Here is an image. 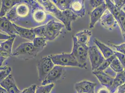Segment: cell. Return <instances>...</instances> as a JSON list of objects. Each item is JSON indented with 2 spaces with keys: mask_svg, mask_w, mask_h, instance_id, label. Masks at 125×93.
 <instances>
[{
  "mask_svg": "<svg viewBox=\"0 0 125 93\" xmlns=\"http://www.w3.org/2000/svg\"><path fill=\"white\" fill-rule=\"evenodd\" d=\"M37 1L43 7L45 11L61 21L68 31H71V23L78 18L70 10L62 11L59 10L52 0H39Z\"/></svg>",
  "mask_w": 125,
  "mask_h": 93,
  "instance_id": "6da1fadb",
  "label": "cell"
},
{
  "mask_svg": "<svg viewBox=\"0 0 125 93\" xmlns=\"http://www.w3.org/2000/svg\"><path fill=\"white\" fill-rule=\"evenodd\" d=\"M64 27V25L62 23L52 20L45 25L33 29L36 37H42L47 41H51L54 40L60 34Z\"/></svg>",
  "mask_w": 125,
  "mask_h": 93,
  "instance_id": "7a4b0ae2",
  "label": "cell"
},
{
  "mask_svg": "<svg viewBox=\"0 0 125 93\" xmlns=\"http://www.w3.org/2000/svg\"><path fill=\"white\" fill-rule=\"evenodd\" d=\"M42 50L35 47L32 42L22 43L12 53V56L28 60L36 57Z\"/></svg>",
  "mask_w": 125,
  "mask_h": 93,
  "instance_id": "3957f363",
  "label": "cell"
},
{
  "mask_svg": "<svg viewBox=\"0 0 125 93\" xmlns=\"http://www.w3.org/2000/svg\"><path fill=\"white\" fill-rule=\"evenodd\" d=\"M49 56L55 65L62 67H74L83 68L72 53H63L57 55H51Z\"/></svg>",
  "mask_w": 125,
  "mask_h": 93,
  "instance_id": "277c9868",
  "label": "cell"
},
{
  "mask_svg": "<svg viewBox=\"0 0 125 93\" xmlns=\"http://www.w3.org/2000/svg\"><path fill=\"white\" fill-rule=\"evenodd\" d=\"M73 46L72 54L76 58L83 68L87 69V60L88 55L89 47L87 45L79 43L77 39L73 36Z\"/></svg>",
  "mask_w": 125,
  "mask_h": 93,
  "instance_id": "5b68a950",
  "label": "cell"
},
{
  "mask_svg": "<svg viewBox=\"0 0 125 93\" xmlns=\"http://www.w3.org/2000/svg\"><path fill=\"white\" fill-rule=\"evenodd\" d=\"M107 9L114 16L121 30L122 36L125 40V12L115 6L112 0H105Z\"/></svg>",
  "mask_w": 125,
  "mask_h": 93,
  "instance_id": "8992f818",
  "label": "cell"
},
{
  "mask_svg": "<svg viewBox=\"0 0 125 93\" xmlns=\"http://www.w3.org/2000/svg\"><path fill=\"white\" fill-rule=\"evenodd\" d=\"M54 66L55 65L49 56L42 57L37 66L39 80L43 82Z\"/></svg>",
  "mask_w": 125,
  "mask_h": 93,
  "instance_id": "52a82bcc",
  "label": "cell"
},
{
  "mask_svg": "<svg viewBox=\"0 0 125 93\" xmlns=\"http://www.w3.org/2000/svg\"><path fill=\"white\" fill-rule=\"evenodd\" d=\"M88 56L93 71L97 70L105 60L103 55L95 45L89 47Z\"/></svg>",
  "mask_w": 125,
  "mask_h": 93,
  "instance_id": "ba28073f",
  "label": "cell"
},
{
  "mask_svg": "<svg viewBox=\"0 0 125 93\" xmlns=\"http://www.w3.org/2000/svg\"><path fill=\"white\" fill-rule=\"evenodd\" d=\"M24 1L25 0H22L20 3L15 6L13 9L9 12L10 13H12L13 14L8 13L6 15V16H12L13 15V17L11 18H12L14 16H16V17H17L20 18H24L27 17L29 15L31 12L30 7L28 4H27L28 1L26 0V2ZM12 16L7 18L9 19Z\"/></svg>",
  "mask_w": 125,
  "mask_h": 93,
  "instance_id": "9c48e42d",
  "label": "cell"
},
{
  "mask_svg": "<svg viewBox=\"0 0 125 93\" xmlns=\"http://www.w3.org/2000/svg\"><path fill=\"white\" fill-rule=\"evenodd\" d=\"M16 37V36H13L10 39L0 43V66H2L5 60L12 56V46Z\"/></svg>",
  "mask_w": 125,
  "mask_h": 93,
  "instance_id": "30bf717a",
  "label": "cell"
},
{
  "mask_svg": "<svg viewBox=\"0 0 125 93\" xmlns=\"http://www.w3.org/2000/svg\"><path fill=\"white\" fill-rule=\"evenodd\" d=\"M101 25L104 28L112 30L118 25L114 16L108 9H107L100 19Z\"/></svg>",
  "mask_w": 125,
  "mask_h": 93,
  "instance_id": "8fae6325",
  "label": "cell"
},
{
  "mask_svg": "<svg viewBox=\"0 0 125 93\" xmlns=\"http://www.w3.org/2000/svg\"><path fill=\"white\" fill-rule=\"evenodd\" d=\"M63 67L55 65L51 72L47 75L46 77L42 82V85L44 86L51 84H53L58 79L61 77L62 74Z\"/></svg>",
  "mask_w": 125,
  "mask_h": 93,
  "instance_id": "7c38bea8",
  "label": "cell"
},
{
  "mask_svg": "<svg viewBox=\"0 0 125 93\" xmlns=\"http://www.w3.org/2000/svg\"><path fill=\"white\" fill-rule=\"evenodd\" d=\"M107 9L105 2L104 4L91 11L90 14V22L89 24V28H94L95 24L98 21H100L101 17Z\"/></svg>",
  "mask_w": 125,
  "mask_h": 93,
  "instance_id": "4fadbf2b",
  "label": "cell"
},
{
  "mask_svg": "<svg viewBox=\"0 0 125 93\" xmlns=\"http://www.w3.org/2000/svg\"><path fill=\"white\" fill-rule=\"evenodd\" d=\"M37 1L31 0V5L33 7V18L37 23H42L45 20L46 15L45 10L41 5H37Z\"/></svg>",
  "mask_w": 125,
  "mask_h": 93,
  "instance_id": "5bb4252c",
  "label": "cell"
},
{
  "mask_svg": "<svg viewBox=\"0 0 125 93\" xmlns=\"http://www.w3.org/2000/svg\"><path fill=\"white\" fill-rule=\"evenodd\" d=\"M0 32H4L10 36H17V34L14 23L6 16L0 17Z\"/></svg>",
  "mask_w": 125,
  "mask_h": 93,
  "instance_id": "9a60e30c",
  "label": "cell"
},
{
  "mask_svg": "<svg viewBox=\"0 0 125 93\" xmlns=\"http://www.w3.org/2000/svg\"><path fill=\"white\" fill-rule=\"evenodd\" d=\"M70 10L78 17L82 18L85 14V9L83 0H72Z\"/></svg>",
  "mask_w": 125,
  "mask_h": 93,
  "instance_id": "2e32d148",
  "label": "cell"
},
{
  "mask_svg": "<svg viewBox=\"0 0 125 93\" xmlns=\"http://www.w3.org/2000/svg\"><path fill=\"white\" fill-rule=\"evenodd\" d=\"M93 74L95 75L102 86L109 89L111 87L115 78L110 76L104 71L94 70L93 71Z\"/></svg>",
  "mask_w": 125,
  "mask_h": 93,
  "instance_id": "e0dca14e",
  "label": "cell"
},
{
  "mask_svg": "<svg viewBox=\"0 0 125 93\" xmlns=\"http://www.w3.org/2000/svg\"><path fill=\"white\" fill-rule=\"evenodd\" d=\"M0 87L4 88L9 93H21L16 85L15 81L12 74L0 82Z\"/></svg>",
  "mask_w": 125,
  "mask_h": 93,
  "instance_id": "ac0fdd59",
  "label": "cell"
},
{
  "mask_svg": "<svg viewBox=\"0 0 125 93\" xmlns=\"http://www.w3.org/2000/svg\"><path fill=\"white\" fill-rule=\"evenodd\" d=\"M97 84L88 81H82L75 84L74 87L78 93H88L94 89Z\"/></svg>",
  "mask_w": 125,
  "mask_h": 93,
  "instance_id": "d6986e66",
  "label": "cell"
},
{
  "mask_svg": "<svg viewBox=\"0 0 125 93\" xmlns=\"http://www.w3.org/2000/svg\"><path fill=\"white\" fill-rule=\"evenodd\" d=\"M14 25L17 32V36L31 41H33L34 39L36 37L33 28L29 29L22 28L20 26H17L14 23Z\"/></svg>",
  "mask_w": 125,
  "mask_h": 93,
  "instance_id": "ffe728a7",
  "label": "cell"
},
{
  "mask_svg": "<svg viewBox=\"0 0 125 93\" xmlns=\"http://www.w3.org/2000/svg\"><path fill=\"white\" fill-rule=\"evenodd\" d=\"M22 0H2L1 7L0 12V17H4L15 6L20 3Z\"/></svg>",
  "mask_w": 125,
  "mask_h": 93,
  "instance_id": "44dd1931",
  "label": "cell"
},
{
  "mask_svg": "<svg viewBox=\"0 0 125 93\" xmlns=\"http://www.w3.org/2000/svg\"><path fill=\"white\" fill-rule=\"evenodd\" d=\"M94 42L95 45L98 47L100 52L103 55L105 59L109 58L115 55V51L110 48L109 46L106 45L104 43L100 42L97 39H94Z\"/></svg>",
  "mask_w": 125,
  "mask_h": 93,
  "instance_id": "7402d4cb",
  "label": "cell"
},
{
  "mask_svg": "<svg viewBox=\"0 0 125 93\" xmlns=\"http://www.w3.org/2000/svg\"><path fill=\"white\" fill-rule=\"evenodd\" d=\"M92 35V31L88 29H84L77 33L74 36L77 39V41L79 43L87 45Z\"/></svg>",
  "mask_w": 125,
  "mask_h": 93,
  "instance_id": "603a6c76",
  "label": "cell"
},
{
  "mask_svg": "<svg viewBox=\"0 0 125 93\" xmlns=\"http://www.w3.org/2000/svg\"><path fill=\"white\" fill-rule=\"evenodd\" d=\"M125 83V71L120 73H117L114 78L112 86L109 89L111 93H115L118 88H120Z\"/></svg>",
  "mask_w": 125,
  "mask_h": 93,
  "instance_id": "cb8c5ba5",
  "label": "cell"
},
{
  "mask_svg": "<svg viewBox=\"0 0 125 93\" xmlns=\"http://www.w3.org/2000/svg\"><path fill=\"white\" fill-rule=\"evenodd\" d=\"M52 2L62 11L70 10L72 0H52Z\"/></svg>",
  "mask_w": 125,
  "mask_h": 93,
  "instance_id": "d4e9b609",
  "label": "cell"
},
{
  "mask_svg": "<svg viewBox=\"0 0 125 93\" xmlns=\"http://www.w3.org/2000/svg\"><path fill=\"white\" fill-rule=\"evenodd\" d=\"M110 67L116 74L123 72L125 70L124 67L116 57L113 61Z\"/></svg>",
  "mask_w": 125,
  "mask_h": 93,
  "instance_id": "484cf974",
  "label": "cell"
},
{
  "mask_svg": "<svg viewBox=\"0 0 125 93\" xmlns=\"http://www.w3.org/2000/svg\"><path fill=\"white\" fill-rule=\"evenodd\" d=\"M47 40L43 37H36L32 41V43L36 48L42 49L47 45Z\"/></svg>",
  "mask_w": 125,
  "mask_h": 93,
  "instance_id": "4316f807",
  "label": "cell"
},
{
  "mask_svg": "<svg viewBox=\"0 0 125 93\" xmlns=\"http://www.w3.org/2000/svg\"><path fill=\"white\" fill-rule=\"evenodd\" d=\"M11 68L7 66H0V82L3 81L6 78L8 77L10 74Z\"/></svg>",
  "mask_w": 125,
  "mask_h": 93,
  "instance_id": "83f0119b",
  "label": "cell"
},
{
  "mask_svg": "<svg viewBox=\"0 0 125 93\" xmlns=\"http://www.w3.org/2000/svg\"><path fill=\"white\" fill-rule=\"evenodd\" d=\"M54 87V83L44 86H37L36 88V93H50Z\"/></svg>",
  "mask_w": 125,
  "mask_h": 93,
  "instance_id": "f1b7e54d",
  "label": "cell"
},
{
  "mask_svg": "<svg viewBox=\"0 0 125 93\" xmlns=\"http://www.w3.org/2000/svg\"><path fill=\"white\" fill-rule=\"evenodd\" d=\"M115 57H116V56L114 55L109 58L105 59L104 62H103V63L101 64V65L96 70L101 71H104L105 70H106L107 68H108L110 67L112 62Z\"/></svg>",
  "mask_w": 125,
  "mask_h": 93,
  "instance_id": "f546056e",
  "label": "cell"
},
{
  "mask_svg": "<svg viewBox=\"0 0 125 93\" xmlns=\"http://www.w3.org/2000/svg\"><path fill=\"white\" fill-rule=\"evenodd\" d=\"M110 45L115 49L114 51H115L119 52L125 55V42L119 45H115L111 43L110 44Z\"/></svg>",
  "mask_w": 125,
  "mask_h": 93,
  "instance_id": "4dcf8cb0",
  "label": "cell"
},
{
  "mask_svg": "<svg viewBox=\"0 0 125 93\" xmlns=\"http://www.w3.org/2000/svg\"><path fill=\"white\" fill-rule=\"evenodd\" d=\"M105 3V0H89V5L93 10L99 7Z\"/></svg>",
  "mask_w": 125,
  "mask_h": 93,
  "instance_id": "1f68e13d",
  "label": "cell"
},
{
  "mask_svg": "<svg viewBox=\"0 0 125 93\" xmlns=\"http://www.w3.org/2000/svg\"><path fill=\"white\" fill-rule=\"evenodd\" d=\"M115 55L116 56V57L118 58V59L119 60V61L125 69V54H123L122 53L115 51Z\"/></svg>",
  "mask_w": 125,
  "mask_h": 93,
  "instance_id": "d6a6232c",
  "label": "cell"
},
{
  "mask_svg": "<svg viewBox=\"0 0 125 93\" xmlns=\"http://www.w3.org/2000/svg\"><path fill=\"white\" fill-rule=\"evenodd\" d=\"M112 1L115 6L120 9H123L125 6V0H114Z\"/></svg>",
  "mask_w": 125,
  "mask_h": 93,
  "instance_id": "836d02e7",
  "label": "cell"
},
{
  "mask_svg": "<svg viewBox=\"0 0 125 93\" xmlns=\"http://www.w3.org/2000/svg\"><path fill=\"white\" fill-rule=\"evenodd\" d=\"M95 93H111L109 89L106 88L104 86L98 88L96 91H95Z\"/></svg>",
  "mask_w": 125,
  "mask_h": 93,
  "instance_id": "e575fe53",
  "label": "cell"
},
{
  "mask_svg": "<svg viewBox=\"0 0 125 93\" xmlns=\"http://www.w3.org/2000/svg\"><path fill=\"white\" fill-rule=\"evenodd\" d=\"M13 36H9L8 35H5L4 34H3L2 32H0V41L2 40H8L10 39L11 37H12Z\"/></svg>",
  "mask_w": 125,
  "mask_h": 93,
  "instance_id": "d590c367",
  "label": "cell"
},
{
  "mask_svg": "<svg viewBox=\"0 0 125 93\" xmlns=\"http://www.w3.org/2000/svg\"><path fill=\"white\" fill-rule=\"evenodd\" d=\"M125 93V83L117 90L115 93Z\"/></svg>",
  "mask_w": 125,
  "mask_h": 93,
  "instance_id": "8d00e7d4",
  "label": "cell"
},
{
  "mask_svg": "<svg viewBox=\"0 0 125 93\" xmlns=\"http://www.w3.org/2000/svg\"><path fill=\"white\" fill-rule=\"evenodd\" d=\"M0 93H9L5 89H4V88L1 87H0Z\"/></svg>",
  "mask_w": 125,
  "mask_h": 93,
  "instance_id": "74e56055",
  "label": "cell"
},
{
  "mask_svg": "<svg viewBox=\"0 0 125 93\" xmlns=\"http://www.w3.org/2000/svg\"><path fill=\"white\" fill-rule=\"evenodd\" d=\"M123 9V10L125 12V6L124 7V8Z\"/></svg>",
  "mask_w": 125,
  "mask_h": 93,
  "instance_id": "f35d334b",
  "label": "cell"
},
{
  "mask_svg": "<svg viewBox=\"0 0 125 93\" xmlns=\"http://www.w3.org/2000/svg\"></svg>",
  "mask_w": 125,
  "mask_h": 93,
  "instance_id": "ab89813d",
  "label": "cell"
},
{
  "mask_svg": "<svg viewBox=\"0 0 125 93\" xmlns=\"http://www.w3.org/2000/svg\"></svg>",
  "mask_w": 125,
  "mask_h": 93,
  "instance_id": "60d3db41",
  "label": "cell"
}]
</instances>
